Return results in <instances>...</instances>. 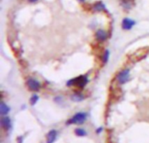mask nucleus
I'll use <instances>...</instances> for the list:
<instances>
[{"instance_id":"1","label":"nucleus","mask_w":149,"mask_h":143,"mask_svg":"<svg viewBox=\"0 0 149 143\" xmlns=\"http://www.w3.org/2000/svg\"><path fill=\"white\" fill-rule=\"evenodd\" d=\"M88 83V77L86 75H80L79 77L73 78L70 80L67 81L66 86H76L79 88H84Z\"/></svg>"},{"instance_id":"2","label":"nucleus","mask_w":149,"mask_h":143,"mask_svg":"<svg viewBox=\"0 0 149 143\" xmlns=\"http://www.w3.org/2000/svg\"><path fill=\"white\" fill-rule=\"evenodd\" d=\"M86 118H87V114L86 113L79 112V113H77L76 114H74L70 120H68L66 124L67 125H69V124H82L86 121Z\"/></svg>"},{"instance_id":"3","label":"nucleus","mask_w":149,"mask_h":143,"mask_svg":"<svg viewBox=\"0 0 149 143\" xmlns=\"http://www.w3.org/2000/svg\"><path fill=\"white\" fill-rule=\"evenodd\" d=\"M130 79V70L129 69H124L122 70L117 76V80L119 84L124 85L128 82Z\"/></svg>"},{"instance_id":"4","label":"nucleus","mask_w":149,"mask_h":143,"mask_svg":"<svg viewBox=\"0 0 149 143\" xmlns=\"http://www.w3.org/2000/svg\"><path fill=\"white\" fill-rule=\"evenodd\" d=\"M27 86L28 88L31 90V91H33V92H37L40 89V83L36 80V79H33V78H29L27 80Z\"/></svg>"},{"instance_id":"5","label":"nucleus","mask_w":149,"mask_h":143,"mask_svg":"<svg viewBox=\"0 0 149 143\" xmlns=\"http://www.w3.org/2000/svg\"><path fill=\"white\" fill-rule=\"evenodd\" d=\"M135 21L129 18V17H125L123 20H122V23H121V27L123 30L125 31H130L134 25H135Z\"/></svg>"},{"instance_id":"6","label":"nucleus","mask_w":149,"mask_h":143,"mask_svg":"<svg viewBox=\"0 0 149 143\" xmlns=\"http://www.w3.org/2000/svg\"><path fill=\"white\" fill-rule=\"evenodd\" d=\"M95 38H96V39H97L98 41H100V42H104V41H106V40L107 39L108 34H107V32L105 30H103V29H99V30L96 31V33H95Z\"/></svg>"},{"instance_id":"7","label":"nucleus","mask_w":149,"mask_h":143,"mask_svg":"<svg viewBox=\"0 0 149 143\" xmlns=\"http://www.w3.org/2000/svg\"><path fill=\"white\" fill-rule=\"evenodd\" d=\"M0 123H1V127L6 131L10 130L11 128V121H10V119L9 117H5V116L2 117Z\"/></svg>"},{"instance_id":"8","label":"nucleus","mask_w":149,"mask_h":143,"mask_svg":"<svg viewBox=\"0 0 149 143\" xmlns=\"http://www.w3.org/2000/svg\"><path fill=\"white\" fill-rule=\"evenodd\" d=\"M57 138V131L52 129L51 130L46 136V143H53L56 141Z\"/></svg>"},{"instance_id":"9","label":"nucleus","mask_w":149,"mask_h":143,"mask_svg":"<svg viewBox=\"0 0 149 143\" xmlns=\"http://www.w3.org/2000/svg\"><path fill=\"white\" fill-rule=\"evenodd\" d=\"M93 10L95 11H98V12L105 11L106 10V5L101 1H99V2H97V3H95L93 4Z\"/></svg>"},{"instance_id":"10","label":"nucleus","mask_w":149,"mask_h":143,"mask_svg":"<svg viewBox=\"0 0 149 143\" xmlns=\"http://www.w3.org/2000/svg\"><path fill=\"white\" fill-rule=\"evenodd\" d=\"M9 112H10V107L4 102H1V104H0V114L2 115H5Z\"/></svg>"},{"instance_id":"11","label":"nucleus","mask_w":149,"mask_h":143,"mask_svg":"<svg viewBox=\"0 0 149 143\" xmlns=\"http://www.w3.org/2000/svg\"><path fill=\"white\" fill-rule=\"evenodd\" d=\"M84 99H85L84 95L81 94V93H74V94L72 96V100L73 101H76V102L82 101Z\"/></svg>"},{"instance_id":"12","label":"nucleus","mask_w":149,"mask_h":143,"mask_svg":"<svg viewBox=\"0 0 149 143\" xmlns=\"http://www.w3.org/2000/svg\"><path fill=\"white\" fill-rule=\"evenodd\" d=\"M75 135H78V136H80V137H83V136H86L87 135L86 131L83 128H76L75 129Z\"/></svg>"},{"instance_id":"13","label":"nucleus","mask_w":149,"mask_h":143,"mask_svg":"<svg viewBox=\"0 0 149 143\" xmlns=\"http://www.w3.org/2000/svg\"><path fill=\"white\" fill-rule=\"evenodd\" d=\"M109 57H110V52H109V50H106L102 56V61L104 64L107 63V61L109 60Z\"/></svg>"},{"instance_id":"14","label":"nucleus","mask_w":149,"mask_h":143,"mask_svg":"<svg viewBox=\"0 0 149 143\" xmlns=\"http://www.w3.org/2000/svg\"><path fill=\"white\" fill-rule=\"evenodd\" d=\"M38 96L37 94H33L30 99V103L31 106H34L38 102Z\"/></svg>"},{"instance_id":"15","label":"nucleus","mask_w":149,"mask_h":143,"mask_svg":"<svg viewBox=\"0 0 149 143\" xmlns=\"http://www.w3.org/2000/svg\"><path fill=\"white\" fill-rule=\"evenodd\" d=\"M102 130H103V128H98V129L96 130V133H97V134H100V133H101Z\"/></svg>"},{"instance_id":"16","label":"nucleus","mask_w":149,"mask_h":143,"mask_svg":"<svg viewBox=\"0 0 149 143\" xmlns=\"http://www.w3.org/2000/svg\"><path fill=\"white\" fill-rule=\"evenodd\" d=\"M37 1H38V0H28V2H30V3H35Z\"/></svg>"},{"instance_id":"17","label":"nucleus","mask_w":149,"mask_h":143,"mask_svg":"<svg viewBox=\"0 0 149 143\" xmlns=\"http://www.w3.org/2000/svg\"><path fill=\"white\" fill-rule=\"evenodd\" d=\"M78 1H79L80 3H84V2H85L86 0H78Z\"/></svg>"}]
</instances>
